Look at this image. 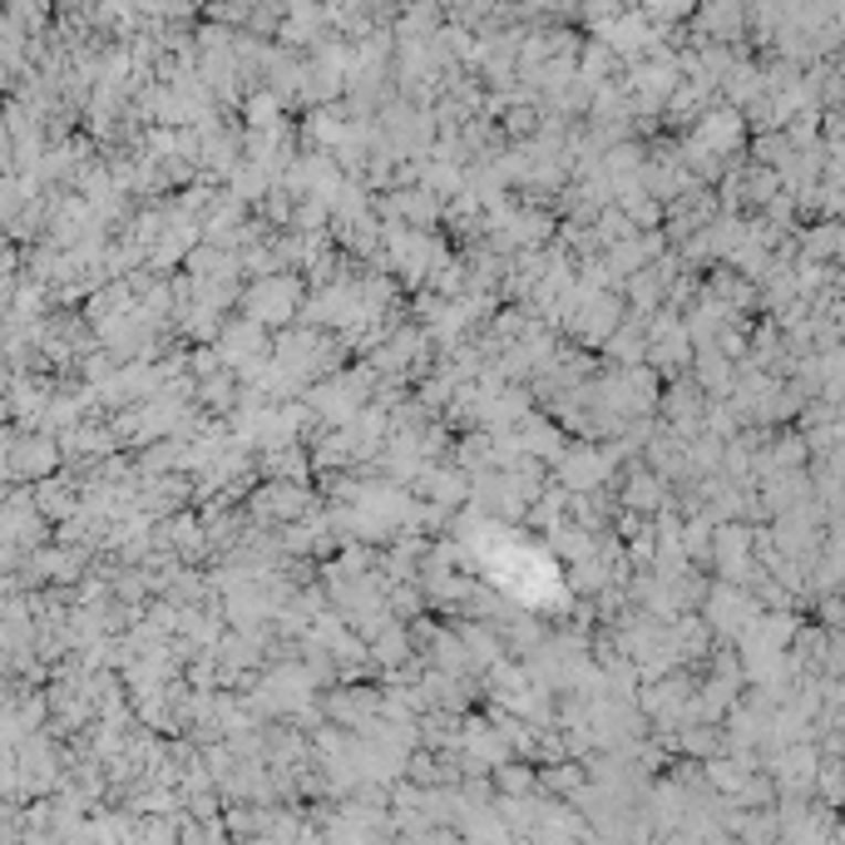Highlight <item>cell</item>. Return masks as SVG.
<instances>
[{
  "label": "cell",
  "instance_id": "cell-1",
  "mask_svg": "<svg viewBox=\"0 0 845 845\" xmlns=\"http://www.w3.org/2000/svg\"><path fill=\"white\" fill-rule=\"evenodd\" d=\"M298 302H302V282L298 278H258L252 282V292L242 298V307H248L252 322H262V326H278V322H288L292 312H298Z\"/></svg>",
  "mask_w": 845,
  "mask_h": 845
}]
</instances>
